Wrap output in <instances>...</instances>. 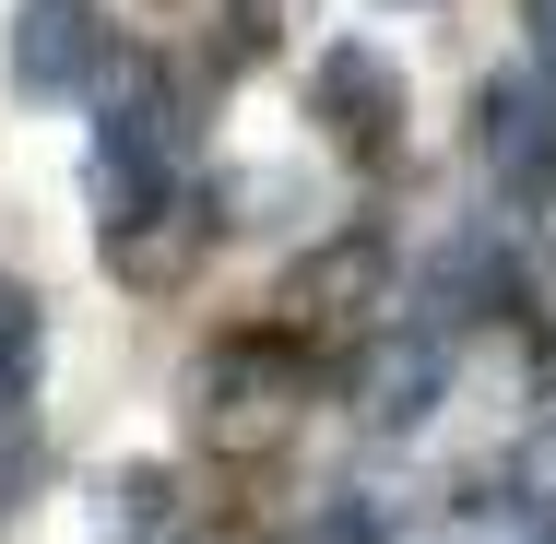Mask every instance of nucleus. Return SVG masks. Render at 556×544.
I'll use <instances>...</instances> for the list:
<instances>
[{
    "mask_svg": "<svg viewBox=\"0 0 556 544\" xmlns=\"http://www.w3.org/2000/svg\"><path fill=\"white\" fill-rule=\"evenodd\" d=\"M308 391H320L308 343H285V331H237V343H214V367H202L190 415H202L214 450H273V438H296Z\"/></svg>",
    "mask_w": 556,
    "mask_h": 544,
    "instance_id": "obj_1",
    "label": "nucleus"
},
{
    "mask_svg": "<svg viewBox=\"0 0 556 544\" xmlns=\"http://www.w3.org/2000/svg\"><path fill=\"white\" fill-rule=\"evenodd\" d=\"M96 72H108L96 0H24V12H12V96L60 107V96H96Z\"/></svg>",
    "mask_w": 556,
    "mask_h": 544,
    "instance_id": "obj_2",
    "label": "nucleus"
},
{
    "mask_svg": "<svg viewBox=\"0 0 556 544\" xmlns=\"http://www.w3.org/2000/svg\"><path fill=\"white\" fill-rule=\"evenodd\" d=\"M473 130H485V166L521 178V190H556V72H497L473 96Z\"/></svg>",
    "mask_w": 556,
    "mask_h": 544,
    "instance_id": "obj_3",
    "label": "nucleus"
},
{
    "mask_svg": "<svg viewBox=\"0 0 556 544\" xmlns=\"http://www.w3.org/2000/svg\"><path fill=\"white\" fill-rule=\"evenodd\" d=\"M308 107H320V130H332L343 154H379L403 130V84H391L379 48H320L308 60Z\"/></svg>",
    "mask_w": 556,
    "mask_h": 544,
    "instance_id": "obj_4",
    "label": "nucleus"
},
{
    "mask_svg": "<svg viewBox=\"0 0 556 544\" xmlns=\"http://www.w3.org/2000/svg\"><path fill=\"white\" fill-rule=\"evenodd\" d=\"M450 391V343H439V320H415V331H391L367 367H355V415L391 438V427H415L427 403Z\"/></svg>",
    "mask_w": 556,
    "mask_h": 544,
    "instance_id": "obj_5",
    "label": "nucleus"
},
{
    "mask_svg": "<svg viewBox=\"0 0 556 544\" xmlns=\"http://www.w3.org/2000/svg\"><path fill=\"white\" fill-rule=\"evenodd\" d=\"M497 296H509V249H497V237H473V225L439 237V249L415 261V308H427L439 331H450V320H485Z\"/></svg>",
    "mask_w": 556,
    "mask_h": 544,
    "instance_id": "obj_6",
    "label": "nucleus"
},
{
    "mask_svg": "<svg viewBox=\"0 0 556 544\" xmlns=\"http://www.w3.org/2000/svg\"><path fill=\"white\" fill-rule=\"evenodd\" d=\"M497 509H509L521 533H556V427H533L509 461H497Z\"/></svg>",
    "mask_w": 556,
    "mask_h": 544,
    "instance_id": "obj_7",
    "label": "nucleus"
},
{
    "mask_svg": "<svg viewBox=\"0 0 556 544\" xmlns=\"http://www.w3.org/2000/svg\"><path fill=\"white\" fill-rule=\"evenodd\" d=\"M379 273H391V261H379V237H332V261H320V273H308L296 296H320V308H355V296H367Z\"/></svg>",
    "mask_w": 556,
    "mask_h": 544,
    "instance_id": "obj_8",
    "label": "nucleus"
},
{
    "mask_svg": "<svg viewBox=\"0 0 556 544\" xmlns=\"http://www.w3.org/2000/svg\"><path fill=\"white\" fill-rule=\"evenodd\" d=\"M36 367V296H24V273H0V379H24Z\"/></svg>",
    "mask_w": 556,
    "mask_h": 544,
    "instance_id": "obj_9",
    "label": "nucleus"
},
{
    "mask_svg": "<svg viewBox=\"0 0 556 544\" xmlns=\"http://www.w3.org/2000/svg\"><path fill=\"white\" fill-rule=\"evenodd\" d=\"M308 544H379V521L367 509H332V521H308Z\"/></svg>",
    "mask_w": 556,
    "mask_h": 544,
    "instance_id": "obj_10",
    "label": "nucleus"
},
{
    "mask_svg": "<svg viewBox=\"0 0 556 544\" xmlns=\"http://www.w3.org/2000/svg\"><path fill=\"white\" fill-rule=\"evenodd\" d=\"M24 473H36V450H24V427H12V415H0V497H12V485H24Z\"/></svg>",
    "mask_w": 556,
    "mask_h": 544,
    "instance_id": "obj_11",
    "label": "nucleus"
},
{
    "mask_svg": "<svg viewBox=\"0 0 556 544\" xmlns=\"http://www.w3.org/2000/svg\"><path fill=\"white\" fill-rule=\"evenodd\" d=\"M521 24H533V60H545V72H556V0H533Z\"/></svg>",
    "mask_w": 556,
    "mask_h": 544,
    "instance_id": "obj_12",
    "label": "nucleus"
}]
</instances>
